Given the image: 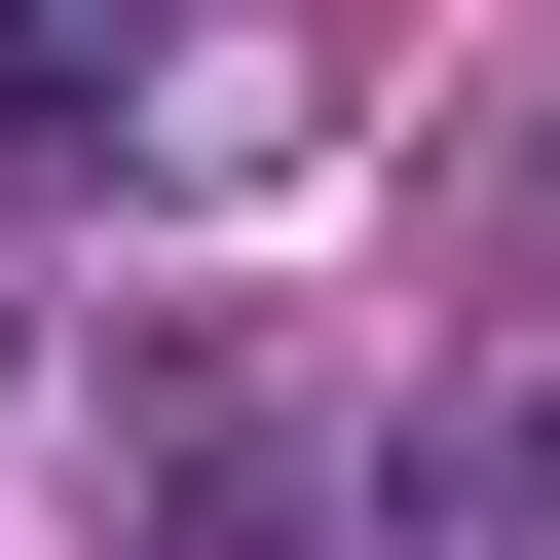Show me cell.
Listing matches in <instances>:
<instances>
[{
    "mask_svg": "<svg viewBox=\"0 0 560 560\" xmlns=\"http://www.w3.org/2000/svg\"><path fill=\"white\" fill-rule=\"evenodd\" d=\"M523 523H560V411H523Z\"/></svg>",
    "mask_w": 560,
    "mask_h": 560,
    "instance_id": "6da1fadb",
    "label": "cell"
}]
</instances>
